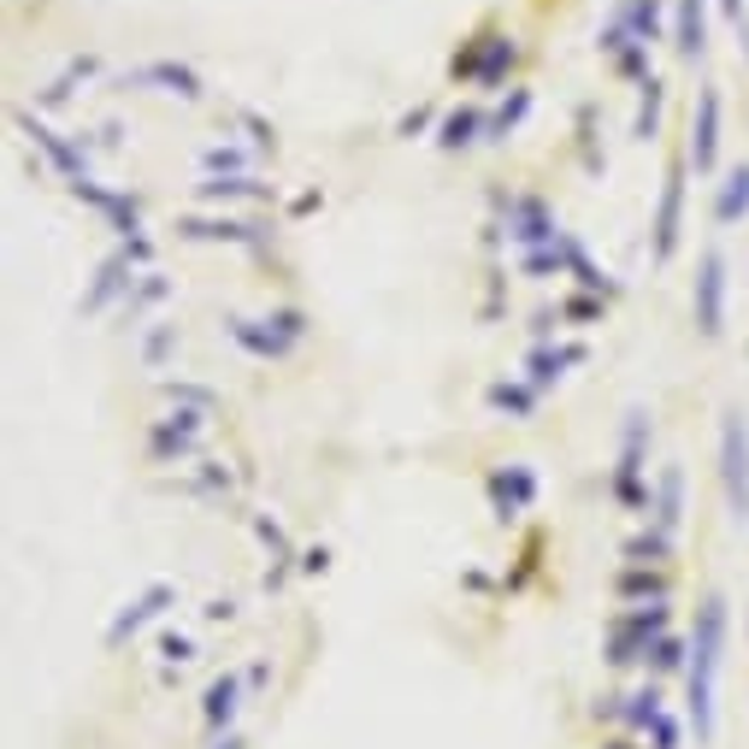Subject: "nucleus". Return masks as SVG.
I'll return each mask as SVG.
<instances>
[{"instance_id": "nucleus-23", "label": "nucleus", "mask_w": 749, "mask_h": 749, "mask_svg": "<svg viewBox=\"0 0 749 749\" xmlns=\"http://www.w3.org/2000/svg\"><path fill=\"white\" fill-rule=\"evenodd\" d=\"M195 195L201 201H271V190L261 178H249V171H230V178H207V183H195Z\"/></svg>"}, {"instance_id": "nucleus-44", "label": "nucleus", "mask_w": 749, "mask_h": 749, "mask_svg": "<svg viewBox=\"0 0 749 749\" xmlns=\"http://www.w3.org/2000/svg\"><path fill=\"white\" fill-rule=\"evenodd\" d=\"M614 749H626V744H614Z\"/></svg>"}, {"instance_id": "nucleus-17", "label": "nucleus", "mask_w": 749, "mask_h": 749, "mask_svg": "<svg viewBox=\"0 0 749 749\" xmlns=\"http://www.w3.org/2000/svg\"><path fill=\"white\" fill-rule=\"evenodd\" d=\"M673 48H679V60H702V48H709V0H679L673 7Z\"/></svg>"}, {"instance_id": "nucleus-42", "label": "nucleus", "mask_w": 749, "mask_h": 749, "mask_svg": "<svg viewBox=\"0 0 749 749\" xmlns=\"http://www.w3.org/2000/svg\"><path fill=\"white\" fill-rule=\"evenodd\" d=\"M720 12H726V24H738L744 31V0H720Z\"/></svg>"}, {"instance_id": "nucleus-4", "label": "nucleus", "mask_w": 749, "mask_h": 749, "mask_svg": "<svg viewBox=\"0 0 749 749\" xmlns=\"http://www.w3.org/2000/svg\"><path fill=\"white\" fill-rule=\"evenodd\" d=\"M207 408H171L166 420L148 425V455L154 467H183V460L201 455V443H207Z\"/></svg>"}, {"instance_id": "nucleus-10", "label": "nucleus", "mask_w": 749, "mask_h": 749, "mask_svg": "<svg viewBox=\"0 0 749 749\" xmlns=\"http://www.w3.org/2000/svg\"><path fill=\"white\" fill-rule=\"evenodd\" d=\"M685 166L679 160L667 171V183H661V201H655V266H667L673 254H679V225H685Z\"/></svg>"}, {"instance_id": "nucleus-26", "label": "nucleus", "mask_w": 749, "mask_h": 749, "mask_svg": "<svg viewBox=\"0 0 749 749\" xmlns=\"http://www.w3.org/2000/svg\"><path fill=\"white\" fill-rule=\"evenodd\" d=\"M490 408L508 413V420H531V413H537V390H531V384L502 378V384H490Z\"/></svg>"}, {"instance_id": "nucleus-9", "label": "nucleus", "mask_w": 749, "mask_h": 749, "mask_svg": "<svg viewBox=\"0 0 749 749\" xmlns=\"http://www.w3.org/2000/svg\"><path fill=\"white\" fill-rule=\"evenodd\" d=\"M136 278H142V266L131 261V249H112L107 261L95 266V283H89V295H83V313H107L112 301H131Z\"/></svg>"}, {"instance_id": "nucleus-13", "label": "nucleus", "mask_w": 749, "mask_h": 749, "mask_svg": "<svg viewBox=\"0 0 749 749\" xmlns=\"http://www.w3.org/2000/svg\"><path fill=\"white\" fill-rule=\"evenodd\" d=\"M490 502H496V520H502V525L520 520L531 502H537V472H531V467H502V472H490Z\"/></svg>"}, {"instance_id": "nucleus-38", "label": "nucleus", "mask_w": 749, "mask_h": 749, "mask_svg": "<svg viewBox=\"0 0 749 749\" xmlns=\"http://www.w3.org/2000/svg\"><path fill=\"white\" fill-rule=\"evenodd\" d=\"M160 655L171 661V667H190V661H195V643L183 638V631H166V638H160Z\"/></svg>"}, {"instance_id": "nucleus-5", "label": "nucleus", "mask_w": 749, "mask_h": 749, "mask_svg": "<svg viewBox=\"0 0 749 749\" xmlns=\"http://www.w3.org/2000/svg\"><path fill=\"white\" fill-rule=\"evenodd\" d=\"M643 443H650V413L631 408L626 431H619V467H614V496L626 508H650V490H643Z\"/></svg>"}, {"instance_id": "nucleus-21", "label": "nucleus", "mask_w": 749, "mask_h": 749, "mask_svg": "<svg viewBox=\"0 0 749 749\" xmlns=\"http://www.w3.org/2000/svg\"><path fill=\"white\" fill-rule=\"evenodd\" d=\"M560 254H567V271H572V278H579V283H584V290H596V295H619L614 271L590 261V249H584L579 237H560Z\"/></svg>"}, {"instance_id": "nucleus-29", "label": "nucleus", "mask_w": 749, "mask_h": 749, "mask_svg": "<svg viewBox=\"0 0 749 749\" xmlns=\"http://www.w3.org/2000/svg\"><path fill=\"white\" fill-rule=\"evenodd\" d=\"M525 112H531V89H514L496 112H490V136H484V142H508V136L525 124Z\"/></svg>"}, {"instance_id": "nucleus-39", "label": "nucleus", "mask_w": 749, "mask_h": 749, "mask_svg": "<svg viewBox=\"0 0 749 749\" xmlns=\"http://www.w3.org/2000/svg\"><path fill=\"white\" fill-rule=\"evenodd\" d=\"M655 749H679V726H673L667 714L655 720Z\"/></svg>"}, {"instance_id": "nucleus-37", "label": "nucleus", "mask_w": 749, "mask_h": 749, "mask_svg": "<svg viewBox=\"0 0 749 749\" xmlns=\"http://www.w3.org/2000/svg\"><path fill=\"white\" fill-rule=\"evenodd\" d=\"M650 661H655L661 673H679V667H685V643H679V638H655Z\"/></svg>"}, {"instance_id": "nucleus-14", "label": "nucleus", "mask_w": 749, "mask_h": 749, "mask_svg": "<svg viewBox=\"0 0 749 749\" xmlns=\"http://www.w3.org/2000/svg\"><path fill=\"white\" fill-rule=\"evenodd\" d=\"M679 520H685V472L661 467L655 496H650V525L661 531V537H679Z\"/></svg>"}, {"instance_id": "nucleus-15", "label": "nucleus", "mask_w": 749, "mask_h": 749, "mask_svg": "<svg viewBox=\"0 0 749 749\" xmlns=\"http://www.w3.org/2000/svg\"><path fill=\"white\" fill-rule=\"evenodd\" d=\"M166 602H178V590H171V584H148L142 596H131V602L119 608V619L107 626V643H124L131 631H142L154 614H166Z\"/></svg>"}, {"instance_id": "nucleus-18", "label": "nucleus", "mask_w": 749, "mask_h": 749, "mask_svg": "<svg viewBox=\"0 0 749 749\" xmlns=\"http://www.w3.org/2000/svg\"><path fill=\"white\" fill-rule=\"evenodd\" d=\"M183 242H237V249H254L261 242V225H242V219H178Z\"/></svg>"}, {"instance_id": "nucleus-19", "label": "nucleus", "mask_w": 749, "mask_h": 749, "mask_svg": "<svg viewBox=\"0 0 749 749\" xmlns=\"http://www.w3.org/2000/svg\"><path fill=\"white\" fill-rule=\"evenodd\" d=\"M131 83H154L160 95H178V100H201V77L190 65H178V60H154V65H142Z\"/></svg>"}, {"instance_id": "nucleus-16", "label": "nucleus", "mask_w": 749, "mask_h": 749, "mask_svg": "<svg viewBox=\"0 0 749 749\" xmlns=\"http://www.w3.org/2000/svg\"><path fill=\"white\" fill-rule=\"evenodd\" d=\"M584 360V342H560V349H549V342H537V349L525 354V384L531 390H549V384L567 378V366H579Z\"/></svg>"}, {"instance_id": "nucleus-3", "label": "nucleus", "mask_w": 749, "mask_h": 749, "mask_svg": "<svg viewBox=\"0 0 749 749\" xmlns=\"http://www.w3.org/2000/svg\"><path fill=\"white\" fill-rule=\"evenodd\" d=\"M225 330H230L237 349H249V354H261V360H283L301 337H307V313H301V307H278L271 319H225Z\"/></svg>"}, {"instance_id": "nucleus-1", "label": "nucleus", "mask_w": 749, "mask_h": 749, "mask_svg": "<svg viewBox=\"0 0 749 749\" xmlns=\"http://www.w3.org/2000/svg\"><path fill=\"white\" fill-rule=\"evenodd\" d=\"M720 650H726V602L709 596L702 602V614H697V638H690V720H697V738H714Z\"/></svg>"}, {"instance_id": "nucleus-35", "label": "nucleus", "mask_w": 749, "mask_h": 749, "mask_svg": "<svg viewBox=\"0 0 749 749\" xmlns=\"http://www.w3.org/2000/svg\"><path fill=\"white\" fill-rule=\"evenodd\" d=\"M201 166H207L213 178H230V171H249V154L225 142V148H207V154H201Z\"/></svg>"}, {"instance_id": "nucleus-41", "label": "nucleus", "mask_w": 749, "mask_h": 749, "mask_svg": "<svg viewBox=\"0 0 749 749\" xmlns=\"http://www.w3.org/2000/svg\"><path fill=\"white\" fill-rule=\"evenodd\" d=\"M330 567V549H325V543H319V549H307V555H301V572H325Z\"/></svg>"}, {"instance_id": "nucleus-11", "label": "nucleus", "mask_w": 749, "mask_h": 749, "mask_svg": "<svg viewBox=\"0 0 749 749\" xmlns=\"http://www.w3.org/2000/svg\"><path fill=\"white\" fill-rule=\"evenodd\" d=\"M685 160L697 171H714L720 166V89L709 83V89L697 95V112H690V148Z\"/></svg>"}, {"instance_id": "nucleus-25", "label": "nucleus", "mask_w": 749, "mask_h": 749, "mask_svg": "<svg viewBox=\"0 0 749 749\" xmlns=\"http://www.w3.org/2000/svg\"><path fill=\"white\" fill-rule=\"evenodd\" d=\"M744 213H749V166L726 171V183H720V195H714V219L720 225H738Z\"/></svg>"}, {"instance_id": "nucleus-40", "label": "nucleus", "mask_w": 749, "mask_h": 749, "mask_svg": "<svg viewBox=\"0 0 749 749\" xmlns=\"http://www.w3.org/2000/svg\"><path fill=\"white\" fill-rule=\"evenodd\" d=\"M596 313H602V301H584V295L567 301V319H596Z\"/></svg>"}, {"instance_id": "nucleus-8", "label": "nucleus", "mask_w": 749, "mask_h": 749, "mask_svg": "<svg viewBox=\"0 0 749 749\" xmlns=\"http://www.w3.org/2000/svg\"><path fill=\"white\" fill-rule=\"evenodd\" d=\"M508 237L520 242V254H531V249H555L567 230L555 225V213L543 207L537 195H514L508 201Z\"/></svg>"}, {"instance_id": "nucleus-7", "label": "nucleus", "mask_w": 749, "mask_h": 749, "mask_svg": "<svg viewBox=\"0 0 749 749\" xmlns=\"http://www.w3.org/2000/svg\"><path fill=\"white\" fill-rule=\"evenodd\" d=\"M690 307H697V330L702 337H720L726 330V254L709 249L697 266V290H690Z\"/></svg>"}, {"instance_id": "nucleus-31", "label": "nucleus", "mask_w": 749, "mask_h": 749, "mask_svg": "<svg viewBox=\"0 0 749 749\" xmlns=\"http://www.w3.org/2000/svg\"><path fill=\"white\" fill-rule=\"evenodd\" d=\"M160 396L171 401V408H219V396L207 390V384H183V378H160Z\"/></svg>"}, {"instance_id": "nucleus-12", "label": "nucleus", "mask_w": 749, "mask_h": 749, "mask_svg": "<svg viewBox=\"0 0 749 749\" xmlns=\"http://www.w3.org/2000/svg\"><path fill=\"white\" fill-rule=\"evenodd\" d=\"M514 60H520V48H514V36H490L479 53H467V60H455V77L479 83V89H496V83L514 71Z\"/></svg>"}, {"instance_id": "nucleus-33", "label": "nucleus", "mask_w": 749, "mask_h": 749, "mask_svg": "<svg viewBox=\"0 0 749 749\" xmlns=\"http://www.w3.org/2000/svg\"><path fill=\"white\" fill-rule=\"evenodd\" d=\"M254 537H261L266 549H271V560H278V579H283V560H295L290 537H283V525H278V520H266V514H254ZM278 579H271V584H278Z\"/></svg>"}, {"instance_id": "nucleus-20", "label": "nucleus", "mask_w": 749, "mask_h": 749, "mask_svg": "<svg viewBox=\"0 0 749 749\" xmlns=\"http://www.w3.org/2000/svg\"><path fill=\"white\" fill-rule=\"evenodd\" d=\"M614 19L631 31V41L655 48V41H661V24H667V0H626V7L614 12Z\"/></svg>"}, {"instance_id": "nucleus-30", "label": "nucleus", "mask_w": 749, "mask_h": 749, "mask_svg": "<svg viewBox=\"0 0 749 749\" xmlns=\"http://www.w3.org/2000/svg\"><path fill=\"white\" fill-rule=\"evenodd\" d=\"M166 295H171V278H166V271H142L136 290H131V301H124V319H142V313L160 307Z\"/></svg>"}, {"instance_id": "nucleus-22", "label": "nucleus", "mask_w": 749, "mask_h": 749, "mask_svg": "<svg viewBox=\"0 0 749 749\" xmlns=\"http://www.w3.org/2000/svg\"><path fill=\"white\" fill-rule=\"evenodd\" d=\"M490 136V119L479 107H460V112H449V119L437 124V148H472V142H484Z\"/></svg>"}, {"instance_id": "nucleus-2", "label": "nucleus", "mask_w": 749, "mask_h": 749, "mask_svg": "<svg viewBox=\"0 0 749 749\" xmlns=\"http://www.w3.org/2000/svg\"><path fill=\"white\" fill-rule=\"evenodd\" d=\"M720 490H726L732 520H749V420L744 408L720 413Z\"/></svg>"}, {"instance_id": "nucleus-6", "label": "nucleus", "mask_w": 749, "mask_h": 749, "mask_svg": "<svg viewBox=\"0 0 749 749\" xmlns=\"http://www.w3.org/2000/svg\"><path fill=\"white\" fill-rule=\"evenodd\" d=\"M12 124H19V131L31 136L41 154H48V166L60 171L65 183H83V178H89V154H83V142H71V136L53 131V124H41L31 107H12Z\"/></svg>"}, {"instance_id": "nucleus-32", "label": "nucleus", "mask_w": 749, "mask_h": 749, "mask_svg": "<svg viewBox=\"0 0 749 749\" xmlns=\"http://www.w3.org/2000/svg\"><path fill=\"white\" fill-rule=\"evenodd\" d=\"M171 349H178V325H154L148 337H142V366L160 372L166 360H171Z\"/></svg>"}, {"instance_id": "nucleus-28", "label": "nucleus", "mask_w": 749, "mask_h": 749, "mask_svg": "<svg viewBox=\"0 0 749 749\" xmlns=\"http://www.w3.org/2000/svg\"><path fill=\"white\" fill-rule=\"evenodd\" d=\"M638 124H631V136H638V142H655V124H661V100H667V83H661V77H643L638 83Z\"/></svg>"}, {"instance_id": "nucleus-34", "label": "nucleus", "mask_w": 749, "mask_h": 749, "mask_svg": "<svg viewBox=\"0 0 749 749\" xmlns=\"http://www.w3.org/2000/svg\"><path fill=\"white\" fill-rule=\"evenodd\" d=\"M619 596H667V579H661V572H650V567H626L619 572Z\"/></svg>"}, {"instance_id": "nucleus-27", "label": "nucleus", "mask_w": 749, "mask_h": 749, "mask_svg": "<svg viewBox=\"0 0 749 749\" xmlns=\"http://www.w3.org/2000/svg\"><path fill=\"white\" fill-rule=\"evenodd\" d=\"M237 709H242V679H237V673L213 679V690H207V726H230Z\"/></svg>"}, {"instance_id": "nucleus-43", "label": "nucleus", "mask_w": 749, "mask_h": 749, "mask_svg": "<svg viewBox=\"0 0 749 749\" xmlns=\"http://www.w3.org/2000/svg\"><path fill=\"white\" fill-rule=\"evenodd\" d=\"M219 749H242V744H237V738H225V744H219Z\"/></svg>"}, {"instance_id": "nucleus-24", "label": "nucleus", "mask_w": 749, "mask_h": 749, "mask_svg": "<svg viewBox=\"0 0 749 749\" xmlns=\"http://www.w3.org/2000/svg\"><path fill=\"white\" fill-rule=\"evenodd\" d=\"M230 484H237V479H230L225 460H201L195 479H178L183 496H201V502H225V496H230Z\"/></svg>"}, {"instance_id": "nucleus-36", "label": "nucleus", "mask_w": 749, "mask_h": 749, "mask_svg": "<svg viewBox=\"0 0 749 749\" xmlns=\"http://www.w3.org/2000/svg\"><path fill=\"white\" fill-rule=\"evenodd\" d=\"M614 65H619V77H650V48H643V41H631V48L614 53Z\"/></svg>"}]
</instances>
